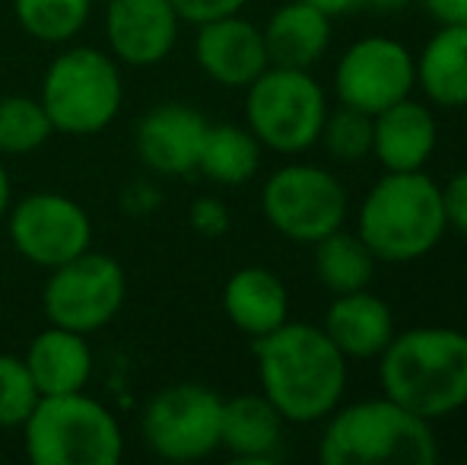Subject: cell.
I'll return each mask as SVG.
<instances>
[{"label": "cell", "mask_w": 467, "mask_h": 465, "mask_svg": "<svg viewBox=\"0 0 467 465\" xmlns=\"http://www.w3.org/2000/svg\"><path fill=\"white\" fill-rule=\"evenodd\" d=\"M258 383L286 424H318L344 402L350 366L321 325L283 322L254 338Z\"/></svg>", "instance_id": "obj_1"}, {"label": "cell", "mask_w": 467, "mask_h": 465, "mask_svg": "<svg viewBox=\"0 0 467 465\" xmlns=\"http://www.w3.org/2000/svg\"><path fill=\"white\" fill-rule=\"evenodd\" d=\"M381 396L439 421L467 405V335L445 325L394 332L379 354Z\"/></svg>", "instance_id": "obj_2"}, {"label": "cell", "mask_w": 467, "mask_h": 465, "mask_svg": "<svg viewBox=\"0 0 467 465\" xmlns=\"http://www.w3.org/2000/svg\"><path fill=\"white\" fill-rule=\"evenodd\" d=\"M318 460L325 465H432L439 443L432 421L388 396L337 405L325 417Z\"/></svg>", "instance_id": "obj_3"}, {"label": "cell", "mask_w": 467, "mask_h": 465, "mask_svg": "<svg viewBox=\"0 0 467 465\" xmlns=\"http://www.w3.org/2000/svg\"><path fill=\"white\" fill-rule=\"evenodd\" d=\"M445 211L442 185L423 169L417 173H385L366 192L357 211V236L379 261L407 265L442 242Z\"/></svg>", "instance_id": "obj_4"}, {"label": "cell", "mask_w": 467, "mask_h": 465, "mask_svg": "<svg viewBox=\"0 0 467 465\" xmlns=\"http://www.w3.org/2000/svg\"><path fill=\"white\" fill-rule=\"evenodd\" d=\"M23 437L36 465H118L124 456L118 417L83 389L38 398Z\"/></svg>", "instance_id": "obj_5"}, {"label": "cell", "mask_w": 467, "mask_h": 465, "mask_svg": "<svg viewBox=\"0 0 467 465\" xmlns=\"http://www.w3.org/2000/svg\"><path fill=\"white\" fill-rule=\"evenodd\" d=\"M38 102L61 134H99L115 122L124 102L118 61L93 45L67 48L45 70Z\"/></svg>", "instance_id": "obj_6"}, {"label": "cell", "mask_w": 467, "mask_h": 465, "mask_svg": "<svg viewBox=\"0 0 467 465\" xmlns=\"http://www.w3.org/2000/svg\"><path fill=\"white\" fill-rule=\"evenodd\" d=\"M325 115L327 96L312 70L271 64L245 87V128L274 153L296 156L312 150Z\"/></svg>", "instance_id": "obj_7"}, {"label": "cell", "mask_w": 467, "mask_h": 465, "mask_svg": "<svg viewBox=\"0 0 467 465\" xmlns=\"http://www.w3.org/2000/svg\"><path fill=\"white\" fill-rule=\"evenodd\" d=\"M261 211L280 236L315 246L347 224L350 198L331 169L312 163L280 166L261 188Z\"/></svg>", "instance_id": "obj_8"}, {"label": "cell", "mask_w": 467, "mask_h": 465, "mask_svg": "<svg viewBox=\"0 0 467 465\" xmlns=\"http://www.w3.org/2000/svg\"><path fill=\"white\" fill-rule=\"evenodd\" d=\"M124 297L128 274L121 261L87 248L77 259L51 268L42 291V310L51 325L89 335L121 312Z\"/></svg>", "instance_id": "obj_9"}, {"label": "cell", "mask_w": 467, "mask_h": 465, "mask_svg": "<svg viewBox=\"0 0 467 465\" xmlns=\"http://www.w3.org/2000/svg\"><path fill=\"white\" fill-rule=\"evenodd\" d=\"M223 398L201 383H175L147 402L140 434L150 453L169 462H197L220 449Z\"/></svg>", "instance_id": "obj_10"}, {"label": "cell", "mask_w": 467, "mask_h": 465, "mask_svg": "<svg viewBox=\"0 0 467 465\" xmlns=\"http://www.w3.org/2000/svg\"><path fill=\"white\" fill-rule=\"evenodd\" d=\"M417 87V64L404 42L388 36L357 38L334 68V93L340 106L379 115L407 100Z\"/></svg>", "instance_id": "obj_11"}, {"label": "cell", "mask_w": 467, "mask_h": 465, "mask_svg": "<svg viewBox=\"0 0 467 465\" xmlns=\"http://www.w3.org/2000/svg\"><path fill=\"white\" fill-rule=\"evenodd\" d=\"M6 214H10L6 233L13 248L45 271L77 259L93 246V220L67 195L36 192Z\"/></svg>", "instance_id": "obj_12"}, {"label": "cell", "mask_w": 467, "mask_h": 465, "mask_svg": "<svg viewBox=\"0 0 467 465\" xmlns=\"http://www.w3.org/2000/svg\"><path fill=\"white\" fill-rule=\"evenodd\" d=\"M179 26L172 0H109L105 6L109 55L128 68L166 61L179 42Z\"/></svg>", "instance_id": "obj_13"}, {"label": "cell", "mask_w": 467, "mask_h": 465, "mask_svg": "<svg viewBox=\"0 0 467 465\" xmlns=\"http://www.w3.org/2000/svg\"><path fill=\"white\" fill-rule=\"evenodd\" d=\"M194 61L210 80L226 90H245L254 77L271 68L265 32L242 13L197 26Z\"/></svg>", "instance_id": "obj_14"}, {"label": "cell", "mask_w": 467, "mask_h": 465, "mask_svg": "<svg viewBox=\"0 0 467 465\" xmlns=\"http://www.w3.org/2000/svg\"><path fill=\"white\" fill-rule=\"evenodd\" d=\"M207 134V118L185 102H162L137 124V156L160 175L197 173V156Z\"/></svg>", "instance_id": "obj_15"}, {"label": "cell", "mask_w": 467, "mask_h": 465, "mask_svg": "<svg viewBox=\"0 0 467 465\" xmlns=\"http://www.w3.org/2000/svg\"><path fill=\"white\" fill-rule=\"evenodd\" d=\"M439 143L436 115L413 96L372 115V156L385 173H417L426 169Z\"/></svg>", "instance_id": "obj_16"}, {"label": "cell", "mask_w": 467, "mask_h": 465, "mask_svg": "<svg viewBox=\"0 0 467 465\" xmlns=\"http://www.w3.org/2000/svg\"><path fill=\"white\" fill-rule=\"evenodd\" d=\"M334 344L347 360H372L394 338V312L381 297L366 291L337 293L325 312V325Z\"/></svg>", "instance_id": "obj_17"}, {"label": "cell", "mask_w": 467, "mask_h": 465, "mask_svg": "<svg viewBox=\"0 0 467 465\" xmlns=\"http://www.w3.org/2000/svg\"><path fill=\"white\" fill-rule=\"evenodd\" d=\"M23 360L38 396L80 392L93 376V351L87 344V335L61 325H48L45 332H38Z\"/></svg>", "instance_id": "obj_18"}, {"label": "cell", "mask_w": 467, "mask_h": 465, "mask_svg": "<svg viewBox=\"0 0 467 465\" xmlns=\"http://www.w3.org/2000/svg\"><path fill=\"white\" fill-rule=\"evenodd\" d=\"M223 312L248 338H261L289 319V291L271 268H239L223 287Z\"/></svg>", "instance_id": "obj_19"}, {"label": "cell", "mask_w": 467, "mask_h": 465, "mask_svg": "<svg viewBox=\"0 0 467 465\" xmlns=\"http://www.w3.org/2000/svg\"><path fill=\"white\" fill-rule=\"evenodd\" d=\"M283 415L267 402V396L223 398L220 447L239 462H274L283 447Z\"/></svg>", "instance_id": "obj_20"}, {"label": "cell", "mask_w": 467, "mask_h": 465, "mask_svg": "<svg viewBox=\"0 0 467 465\" xmlns=\"http://www.w3.org/2000/svg\"><path fill=\"white\" fill-rule=\"evenodd\" d=\"M261 32H265L271 64L308 70L325 58L327 45H331V16L315 10L306 0H289L271 13Z\"/></svg>", "instance_id": "obj_21"}, {"label": "cell", "mask_w": 467, "mask_h": 465, "mask_svg": "<svg viewBox=\"0 0 467 465\" xmlns=\"http://www.w3.org/2000/svg\"><path fill=\"white\" fill-rule=\"evenodd\" d=\"M417 87L432 106H467V26H439L417 58Z\"/></svg>", "instance_id": "obj_22"}, {"label": "cell", "mask_w": 467, "mask_h": 465, "mask_svg": "<svg viewBox=\"0 0 467 465\" xmlns=\"http://www.w3.org/2000/svg\"><path fill=\"white\" fill-rule=\"evenodd\" d=\"M261 141L242 124H207L197 173L216 185H245L261 169Z\"/></svg>", "instance_id": "obj_23"}, {"label": "cell", "mask_w": 467, "mask_h": 465, "mask_svg": "<svg viewBox=\"0 0 467 465\" xmlns=\"http://www.w3.org/2000/svg\"><path fill=\"white\" fill-rule=\"evenodd\" d=\"M375 265L379 259L369 252V246L357 233H347L344 227L315 242V274L334 297L366 291L375 278Z\"/></svg>", "instance_id": "obj_24"}, {"label": "cell", "mask_w": 467, "mask_h": 465, "mask_svg": "<svg viewBox=\"0 0 467 465\" xmlns=\"http://www.w3.org/2000/svg\"><path fill=\"white\" fill-rule=\"evenodd\" d=\"M23 32L45 45H64L87 26L93 0H13Z\"/></svg>", "instance_id": "obj_25"}, {"label": "cell", "mask_w": 467, "mask_h": 465, "mask_svg": "<svg viewBox=\"0 0 467 465\" xmlns=\"http://www.w3.org/2000/svg\"><path fill=\"white\" fill-rule=\"evenodd\" d=\"M55 134L42 102L32 96L0 100V156H26Z\"/></svg>", "instance_id": "obj_26"}, {"label": "cell", "mask_w": 467, "mask_h": 465, "mask_svg": "<svg viewBox=\"0 0 467 465\" xmlns=\"http://www.w3.org/2000/svg\"><path fill=\"white\" fill-rule=\"evenodd\" d=\"M318 141L340 163L366 160V156H372V115L350 106L327 109Z\"/></svg>", "instance_id": "obj_27"}, {"label": "cell", "mask_w": 467, "mask_h": 465, "mask_svg": "<svg viewBox=\"0 0 467 465\" xmlns=\"http://www.w3.org/2000/svg\"><path fill=\"white\" fill-rule=\"evenodd\" d=\"M38 389L23 357L0 354V428H23L38 402Z\"/></svg>", "instance_id": "obj_28"}, {"label": "cell", "mask_w": 467, "mask_h": 465, "mask_svg": "<svg viewBox=\"0 0 467 465\" xmlns=\"http://www.w3.org/2000/svg\"><path fill=\"white\" fill-rule=\"evenodd\" d=\"M188 220H191V227H194V233L207 236V239L226 236L229 224H233V220H229V207L223 205L220 198H213V195H201V198L191 205Z\"/></svg>", "instance_id": "obj_29"}, {"label": "cell", "mask_w": 467, "mask_h": 465, "mask_svg": "<svg viewBox=\"0 0 467 465\" xmlns=\"http://www.w3.org/2000/svg\"><path fill=\"white\" fill-rule=\"evenodd\" d=\"M245 4L248 0H172L179 19L191 26L210 23V19H220V16H233V13H242Z\"/></svg>", "instance_id": "obj_30"}, {"label": "cell", "mask_w": 467, "mask_h": 465, "mask_svg": "<svg viewBox=\"0 0 467 465\" xmlns=\"http://www.w3.org/2000/svg\"><path fill=\"white\" fill-rule=\"evenodd\" d=\"M442 211H445V224L467 236V169L455 173L442 185Z\"/></svg>", "instance_id": "obj_31"}, {"label": "cell", "mask_w": 467, "mask_h": 465, "mask_svg": "<svg viewBox=\"0 0 467 465\" xmlns=\"http://www.w3.org/2000/svg\"><path fill=\"white\" fill-rule=\"evenodd\" d=\"M439 26H467V0H420Z\"/></svg>", "instance_id": "obj_32"}, {"label": "cell", "mask_w": 467, "mask_h": 465, "mask_svg": "<svg viewBox=\"0 0 467 465\" xmlns=\"http://www.w3.org/2000/svg\"><path fill=\"white\" fill-rule=\"evenodd\" d=\"M306 4H312L315 10H321L325 16H344V13H353L363 6V0H306Z\"/></svg>", "instance_id": "obj_33"}, {"label": "cell", "mask_w": 467, "mask_h": 465, "mask_svg": "<svg viewBox=\"0 0 467 465\" xmlns=\"http://www.w3.org/2000/svg\"><path fill=\"white\" fill-rule=\"evenodd\" d=\"M413 0H363V6H369L375 13H400L407 10Z\"/></svg>", "instance_id": "obj_34"}, {"label": "cell", "mask_w": 467, "mask_h": 465, "mask_svg": "<svg viewBox=\"0 0 467 465\" xmlns=\"http://www.w3.org/2000/svg\"><path fill=\"white\" fill-rule=\"evenodd\" d=\"M10 211V173L4 166V156H0V220Z\"/></svg>", "instance_id": "obj_35"}]
</instances>
